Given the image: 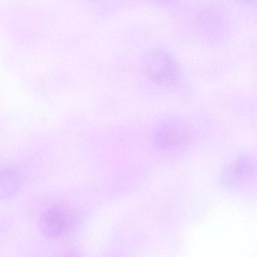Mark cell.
<instances>
[{
  "instance_id": "4",
  "label": "cell",
  "mask_w": 257,
  "mask_h": 257,
  "mask_svg": "<svg viewBox=\"0 0 257 257\" xmlns=\"http://www.w3.org/2000/svg\"><path fill=\"white\" fill-rule=\"evenodd\" d=\"M252 163L249 159L237 161L227 170L226 178L229 182L237 183L243 180L252 171Z\"/></svg>"
},
{
  "instance_id": "2",
  "label": "cell",
  "mask_w": 257,
  "mask_h": 257,
  "mask_svg": "<svg viewBox=\"0 0 257 257\" xmlns=\"http://www.w3.org/2000/svg\"><path fill=\"white\" fill-rule=\"evenodd\" d=\"M73 222L71 214L61 207H51L45 210L40 218L42 232L49 237H58L70 229Z\"/></svg>"
},
{
  "instance_id": "3",
  "label": "cell",
  "mask_w": 257,
  "mask_h": 257,
  "mask_svg": "<svg viewBox=\"0 0 257 257\" xmlns=\"http://www.w3.org/2000/svg\"><path fill=\"white\" fill-rule=\"evenodd\" d=\"M189 137L184 127L174 121L161 124L155 132L156 145L165 151H174L187 144Z\"/></svg>"
},
{
  "instance_id": "5",
  "label": "cell",
  "mask_w": 257,
  "mask_h": 257,
  "mask_svg": "<svg viewBox=\"0 0 257 257\" xmlns=\"http://www.w3.org/2000/svg\"><path fill=\"white\" fill-rule=\"evenodd\" d=\"M19 179L15 173H12L11 171H8L6 174V176L3 174L2 179V186L6 184V187L2 189V193L7 192L6 195H8L9 194H11L13 191L17 187L18 183H19Z\"/></svg>"
},
{
  "instance_id": "6",
  "label": "cell",
  "mask_w": 257,
  "mask_h": 257,
  "mask_svg": "<svg viewBox=\"0 0 257 257\" xmlns=\"http://www.w3.org/2000/svg\"><path fill=\"white\" fill-rule=\"evenodd\" d=\"M67 257H78L77 255H75L74 253H70L68 255H67Z\"/></svg>"
},
{
  "instance_id": "1",
  "label": "cell",
  "mask_w": 257,
  "mask_h": 257,
  "mask_svg": "<svg viewBox=\"0 0 257 257\" xmlns=\"http://www.w3.org/2000/svg\"><path fill=\"white\" fill-rule=\"evenodd\" d=\"M146 75L159 84L174 82L178 76V66L172 56L163 49H155L149 52L143 65Z\"/></svg>"
}]
</instances>
